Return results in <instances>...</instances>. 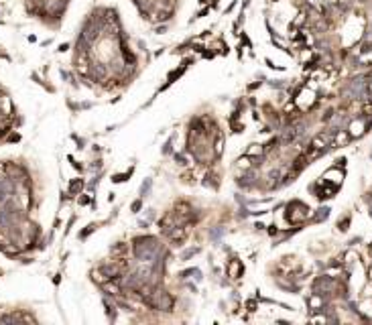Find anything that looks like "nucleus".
<instances>
[{"mask_svg": "<svg viewBox=\"0 0 372 325\" xmlns=\"http://www.w3.org/2000/svg\"><path fill=\"white\" fill-rule=\"evenodd\" d=\"M81 185H84L81 181H75V183H71V193H77V191L81 189Z\"/></svg>", "mask_w": 372, "mask_h": 325, "instance_id": "2", "label": "nucleus"}, {"mask_svg": "<svg viewBox=\"0 0 372 325\" xmlns=\"http://www.w3.org/2000/svg\"><path fill=\"white\" fill-rule=\"evenodd\" d=\"M141 209V201H134L132 203V211H138Z\"/></svg>", "mask_w": 372, "mask_h": 325, "instance_id": "3", "label": "nucleus"}, {"mask_svg": "<svg viewBox=\"0 0 372 325\" xmlns=\"http://www.w3.org/2000/svg\"><path fill=\"white\" fill-rule=\"evenodd\" d=\"M147 303L151 305V307L161 309V311H169L171 305H173V299H171L165 291H152L151 299H147Z\"/></svg>", "mask_w": 372, "mask_h": 325, "instance_id": "1", "label": "nucleus"}]
</instances>
